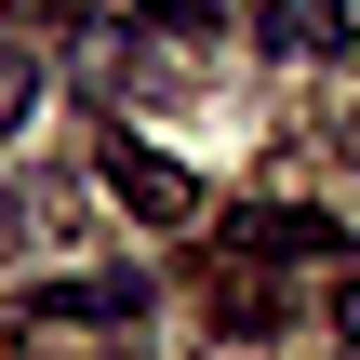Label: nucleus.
Listing matches in <instances>:
<instances>
[{
    "label": "nucleus",
    "mask_w": 360,
    "mask_h": 360,
    "mask_svg": "<svg viewBox=\"0 0 360 360\" xmlns=\"http://www.w3.org/2000/svg\"><path fill=\"white\" fill-rule=\"evenodd\" d=\"M107 187H120V200H134L147 227H200V187H187V174H174L160 147H134V134H107Z\"/></svg>",
    "instance_id": "nucleus-1"
},
{
    "label": "nucleus",
    "mask_w": 360,
    "mask_h": 360,
    "mask_svg": "<svg viewBox=\"0 0 360 360\" xmlns=\"http://www.w3.org/2000/svg\"><path fill=\"white\" fill-rule=\"evenodd\" d=\"M281 67H307V53H347V0H267V27H254Z\"/></svg>",
    "instance_id": "nucleus-2"
},
{
    "label": "nucleus",
    "mask_w": 360,
    "mask_h": 360,
    "mask_svg": "<svg viewBox=\"0 0 360 360\" xmlns=\"http://www.w3.org/2000/svg\"><path fill=\"white\" fill-rule=\"evenodd\" d=\"M147 307V281H53L40 294V321H134Z\"/></svg>",
    "instance_id": "nucleus-3"
},
{
    "label": "nucleus",
    "mask_w": 360,
    "mask_h": 360,
    "mask_svg": "<svg viewBox=\"0 0 360 360\" xmlns=\"http://www.w3.org/2000/svg\"><path fill=\"white\" fill-rule=\"evenodd\" d=\"M40 80H53V67H40V40H27V27H0V134L40 107Z\"/></svg>",
    "instance_id": "nucleus-4"
},
{
    "label": "nucleus",
    "mask_w": 360,
    "mask_h": 360,
    "mask_svg": "<svg viewBox=\"0 0 360 360\" xmlns=\"http://www.w3.org/2000/svg\"><path fill=\"white\" fill-rule=\"evenodd\" d=\"M240 240L254 254H334V227H307V214H240Z\"/></svg>",
    "instance_id": "nucleus-5"
},
{
    "label": "nucleus",
    "mask_w": 360,
    "mask_h": 360,
    "mask_svg": "<svg viewBox=\"0 0 360 360\" xmlns=\"http://www.w3.org/2000/svg\"><path fill=\"white\" fill-rule=\"evenodd\" d=\"M13 227H27V200H13V174H0V240H13Z\"/></svg>",
    "instance_id": "nucleus-6"
},
{
    "label": "nucleus",
    "mask_w": 360,
    "mask_h": 360,
    "mask_svg": "<svg viewBox=\"0 0 360 360\" xmlns=\"http://www.w3.org/2000/svg\"><path fill=\"white\" fill-rule=\"evenodd\" d=\"M40 13H94V0H40Z\"/></svg>",
    "instance_id": "nucleus-7"
}]
</instances>
